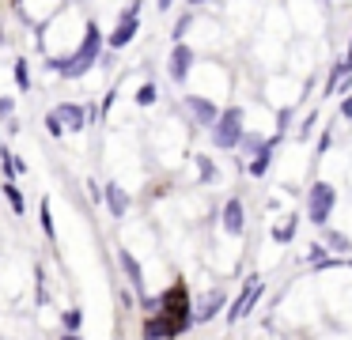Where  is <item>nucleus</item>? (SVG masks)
Here are the masks:
<instances>
[{
	"instance_id": "1",
	"label": "nucleus",
	"mask_w": 352,
	"mask_h": 340,
	"mask_svg": "<svg viewBox=\"0 0 352 340\" xmlns=\"http://www.w3.org/2000/svg\"><path fill=\"white\" fill-rule=\"evenodd\" d=\"M190 325H193L190 291H186V284H175V287H167V291L155 299L152 310H148L144 340H170V337H182Z\"/></svg>"
},
{
	"instance_id": "2",
	"label": "nucleus",
	"mask_w": 352,
	"mask_h": 340,
	"mask_svg": "<svg viewBox=\"0 0 352 340\" xmlns=\"http://www.w3.org/2000/svg\"><path fill=\"white\" fill-rule=\"evenodd\" d=\"M102 49H107V34L99 30V23H87L84 27V38H80V45L69 53V57H54L50 60V68H54L57 76H65V80H80V76H87L95 65H99Z\"/></svg>"
},
{
	"instance_id": "3",
	"label": "nucleus",
	"mask_w": 352,
	"mask_h": 340,
	"mask_svg": "<svg viewBox=\"0 0 352 340\" xmlns=\"http://www.w3.org/2000/svg\"><path fill=\"white\" fill-rule=\"evenodd\" d=\"M243 110L239 106H228V110H220V117H216V125H212V144L220 151H235L239 148V140H243Z\"/></svg>"
},
{
	"instance_id": "4",
	"label": "nucleus",
	"mask_w": 352,
	"mask_h": 340,
	"mask_svg": "<svg viewBox=\"0 0 352 340\" xmlns=\"http://www.w3.org/2000/svg\"><path fill=\"white\" fill-rule=\"evenodd\" d=\"M333 204H337V189L329 181H314L307 189V219L318 227H326V219L333 216Z\"/></svg>"
},
{
	"instance_id": "5",
	"label": "nucleus",
	"mask_w": 352,
	"mask_h": 340,
	"mask_svg": "<svg viewBox=\"0 0 352 340\" xmlns=\"http://www.w3.org/2000/svg\"><path fill=\"white\" fill-rule=\"evenodd\" d=\"M137 30H140V15H137V4H133L129 12L118 19V27L107 34V45H110V49H125V45L137 38Z\"/></svg>"
},
{
	"instance_id": "6",
	"label": "nucleus",
	"mask_w": 352,
	"mask_h": 340,
	"mask_svg": "<svg viewBox=\"0 0 352 340\" xmlns=\"http://www.w3.org/2000/svg\"><path fill=\"white\" fill-rule=\"evenodd\" d=\"M54 113L65 133H84L87 128V110L80 102H61V106H54Z\"/></svg>"
},
{
	"instance_id": "7",
	"label": "nucleus",
	"mask_w": 352,
	"mask_h": 340,
	"mask_svg": "<svg viewBox=\"0 0 352 340\" xmlns=\"http://www.w3.org/2000/svg\"><path fill=\"white\" fill-rule=\"evenodd\" d=\"M193 68V49L186 42H175V49H170V60H167V72L175 83H186V76H190Z\"/></svg>"
},
{
	"instance_id": "8",
	"label": "nucleus",
	"mask_w": 352,
	"mask_h": 340,
	"mask_svg": "<svg viewBox=\"0 0 352 340\" xmlns=\"http://www.w3.org/2000/svg\"><path fill=\"white\" fill-rule=\"evenodd\" d=\"M261 299V280H246V287H243V295H239L235 302H231V310H228V321H239V317H246L250 314V306Z\"/></svg>"
},
{
	"instance_id": "9",
	"label": "nucleus",
	"mask_w": 352,
	"mask_h": 340,
	"mask_svg": "<svg viewBox=\"0 0 352 340\" xmlns=\"http://www.w3.org/2000/svg\"><path fill=\"white\" fill-rule=\"evenodd\" d=\"M220 223H223V231H228V234H235V238L246 231V212H243V201H239V196H231V201L223 204Z\"/></svg>"
},
{
	"instance_id": "10",
	"label": "nucleus",
	"mask_w": 352,
	"mask_h": 340,
	"mask_svg": "<svg viewBox=\"0 0 352 340\" xmlns=\"http://www.w3.org/2000/svg\"><path fill=\"white\" fill-rule=\"evenodd\" d=\"M118 264H122V272H125V280H129V287L144 299V269H140V261L129 253V249H118Z\"/></svg>"
},
{
	"instance_id": "11",
	"label": "nucleus",
	"mask_w": 352,
	"mask_h": 340,
	"mask_svg": "<svg viewBox=\"0 0 352 340\" xmlns=\"http://www.w3.org/2000/svg\"><path fill=\"white\" fill-rule=\"evenodd\" d=\"M186 110H190V117L197 121V125H216V117H220V110L201 95H186Z\"/></svg>"
},
{
	"instance_id": "12",
	"label": "nucleus",
	"mask_w": 352,
	"mask_h": 340,
	"mask_svg": "<svg viewBox=\"0 0 352 340\" xmlns=\"http://www.w3.org/2000/svg\"><path fill=\"white\" fill-rule=\"evenodd\" d=\"M102 201H107V208H110L114 219H125V212H129V196H125V189L118 185V181L102 185Z\"/></svg>"
},
{
	"instance_id": "13",
	"label": "nucleus",
	"mask_w": 352,
	"mask_h": 340,
	"mask_svg": "<svg viewBox=\"0 0 352 340\" xmlns=\"http://www.w3.org/2000/svg\"><path fill=\"white\" fill-rule=\"evenodd\" d=\"M220 310H223V291L216 287V291H208L205 299L197 302V310H193V321H212Z\"/></svg>"
},
{
	"instance_id": "14",
	"label": "nucleus",
	"mask_w": 352,
	"mask_h": 340,
	"mask_svg": "<svg viewBox=\"0 0 352 340\" xmlns=\"http://www.w3.org/2000/svg\"><path fill=\"white\" fill-rule=\"evenodd\" d=\"M27 170V163L19 155H12L8 148H4V144H0V174H4V178L0 181H16V174H23Z\"/></svg>"
},
{
	"instance_id": "15",
	"label": "nucleus",
	"mask_w": 352,
	"mask_h": 340,
	"mask_svg": "<svg viewBox=\"0 0 352 340\" xmlns=\"http://www.w3.org/2000/svg\"><path fill=\"white\" fill-rule=\"evenodd\" d=\"M273 148H276V140H265V148L258 151V155L246 163V174H254V178H261V174H269V166H273Z\"/></svg>"
},
{
	"instance_id": "16",
	"label": "nucleus",
	"mask_w": 352,
	"mask_h": 340,
	"mask_svg": "<svg viewBox=\"0 0 352 340\" xmlns=\"http://www.w3.org/2000/svg\"><path fill=\"white\" fill-rule=\"evenodd\" d=\"M0 189H4V196H8L12 212H16V216H23V212H27V201H23V193H19L16 181H0Z\"/></svg>"
},
{
	"instance_id": "17",
	"label": "nucleus",
	"mask_w": 352,
	"mask_h": 340,
	"mask_svg": "<svg viewBox=\"0 0 352 340\" xmlns=\"http://www.w3.org/2000/svg\"><path fill=\"white\" fill-rule=\"evenodd\" d=\"M38 223H42V234H46L50 242H57V227H54V212H50V201L38 204Z\"/></svg>"
},
{
	"instance_id": "18",
	"label": "nucleus",
	"mask_w": 352,
	"mask_h": 340,
	"mask_svg": "<svg viewBox=\"0 0 352 340\" xmlns=\"http://www.w3.org/2000/svg\"><path fill=\"white\" fill-rule=\"evenodd\" d=\"M61 325H65V332H80V325H84V314H80V306L61 310Z\"/></svg>"
},
{
	"instance_id": "19",
	"label": "nucleus",
	"mask_w": 352,
	"mask_h": 340,
	"mask_svg": "<svg viewBox=\"0 0 352 340\" xmlns=\"http://www.w3.org/2000/svg\"><path fill=\"white\" fill-rule=\"evenodd\" d=\"M265 148V140H261V136H254V133H243V140H239V151H243V155H258V151Z\"/></svg>"
},
{
	"instance_id": "20",
	"label": "nucleus",
	"mask_w": 352,
	"mask_h": 340,
	"mask_svg": "<svg viewBox=\"0 0 352 340\" xmlns=\"http://www.w3.org/2000/svg\"><path fill=\"white\" fill-rule=\"evenodd\" d=\"M16 87L31 91V65H27V60H16Z\"/></svg>"
},
{
	"instance_id": "21",
	"label": "nucleus",
	"mask_w": 352,
	"mask_h": 340,
	"mask_svg": "<svg viewBox=\"0 0 352 340\" xmlns=\"http://www.w3.org/2000/svg\"><path fill=\"white\" fill-rule=\"evenodd\" d=\"M296 227H299V223H296V216H292L288 223H280V227L273 231V238H276V242H292V238H296Z\"/></svg>"
},
{
	"instance_id": "22",
	"label": "nucleus",
	"mask_w": 352,
	"mask_h": 340,
	"mask_svg": "<svg viewBox=\"0 0 352 340\" xmlns=\"http://www.w3.org/2000/svg\"><path fill=\"white\" fill-rule=\"evenodd\" d=\"M197 174H201V181H212L216 178V166H212V159H208V155H197Z\"/></svg>"
},
{
	"instance_id": "23",
	"label": "nucleus",
	"mask_w": 352,
	"mask_h": 340,
	"mask_svg": "<svg viewBox=\"0 0 352 340\" xmlns=\"http://www.w3.org/2000/svg\"><path fill=\"white\" fill-rule=\"evenodd\" d=\"M155 98H160V91H155V83H144V87L137 91V102H140V106H152Z\"/></svg>"
},
{
	"instance_id": "24",
	"label": "nucleus",
	"mask_w": 352,
	"mask_h": 340,
	"mask_svg": "<svg viewBox=\"0 0 352 340\" xmlns=\"http://www.w3.org/2000/svg\"><path fill=\"white\" fill-rule=\"evenodd\" d=\"M46 133L54 136V140H61V136H65V128H61V121H57V113H54V110L46 113Z\"/></svg>"
},
{
	"instance_id": "25",
	"label": "nucleus",
	"mask_w": 352,
	"mask_h": 340,
	"mask_svg": "<svg viewBox=\"0 0 352 340\" xmlns=\"http://www.w3.org/2000/svg\"><path fill=\"white\" fill-rule=\"evenodd\" d=\"M87 201H91V204H102V185H95V178L87 181Z\"/></svg>"
},
{
	"instance_id": "26",
	"label": "nucleus",
	"mask_w": 352,
	"mask_h": 340,
	"mask_svg": "<svg viewBox=\"0 0 352 340\" xmlns=\"http://www.w3.org/2000/svg\"><path fill=\"white\" fill-rule=\"evenodd\" d=\"M12 110H16V98L0 95V117H12Z\"/></svg>"
},
{
	"instance_id": "27",
	"label": "nucleus",
	"mask_w": 352,
	"mask_h": 340,
	"mask_svg": "<svg viewBox=\"0 0 352 340\" xmlns=\"http://www.w3.org/2000/svg\"><path fill=\"white\" fill-rule=\"evenodd\" d=\"M190 23H193V15H182V19L175 23V38H178V42H182V34L190 30Z\"/></svg>"
},
{
	"instance_id": "28",
	"label": "nucleus",
	"mask_w": 352,
	"mask_h": 340,
	"mask_svg": "<svg viewBox=\"0 0 352 340\" xmlns=\"http://www.w3.org/2000/svg\"><path fill=\"white\" fill-rule=\"evenodd\" d=\"M170 4H175V0H155V12H170Z\"/></svg>"
},
{
	"instance_id": "29",
	"label": "nucleus",
	"mask_w": 352,
	"mask_h": 340,
	"mask_svg": "<svg viewBox=\"0 0 352 340\" xmlns=\"http://www.w3.org/2000/svg\"><path fill=\"white\" fill-rule=\"evenodd\" d=\"M341 113H344V117H352V98H344V106H341Z\"/></svg>"
},
{
	"instance_id": "30",
	"label": "nucleus",
	"mask_w": 352,
	"mask_h": 340,
	"mask_svg": "<svg viewBox=\"0 0 352 340\" xmlns=\"http://www.w3.org/2000/svg\"><path fill=\"white\" fill-rule=\"evenodd\" d=\"M61 340H84L80 332H61Z\"/></svg>"
},
{
	"instance_id": "31",
	"label": "nucleus",
	"mask_w": 352,
	"mask_h": 340,
	"mask_svg": "<svg viewBox=\"0 0 352 340\" xmlns=\"http://www.w3.org/2000/svg\"><path fill=\"white\" fill-rule=\"evenodd\" d=\"M190 4H193V8H201V4H208V0H190Z\"/></svg>"
}]
</instances>
